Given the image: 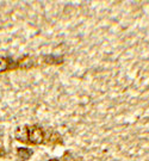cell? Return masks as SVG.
Returning a JSON list of instances; mask_svg holds the SVG:
<instances>
[{
  "label": "cell",
  "instance_id": "cell-2",
  "mask_svg": "<svg viewBox=\"0 0 149 161\" xmlns=\"http://www.w3.org/2000/svg\"><path fill=\"white\" fill-rule=\"evenodd\" d=\"M16 69H20L19 60H13L10 56H0V73Z\"/></svg>",
  "mask_w": 149,
  "mask_h": 161
},
{
  "label": "cell",
  "instance_id": "cell-7",
  "mask_svg": "<svg viewBox=\"0 0 149 161\" xmlns=\"http://www.w3.org/2000/svg\"><path fill=\"white\" fill-rule=\"evenodd\" d=\"M62 161H75V158L73 156V154H72V152H69V150H67V152H64V153H63Z\"/></svg>",
  "mask_w": 149,
  "mask_h": 161
},
{
  "label": "cell",
  "instance_id": "cell-1",
  "mask_svg": "<svg viewBox=\"0 0 149 161\" xmlns=\"http://www.w3.org/2000/svg\"><path fill=\"white\" fill-rule=\"evenodd\" d=\"M44 142H46V131L43 130V128L37 124L29 127V144L38 146L43 144Z\"/></svg>",
  "mask_w": 149,
  "mask_h": 161
},
{
  "label": "cell",
  "instance_id": "cell-5",
  "mask_svg": "<svg viewBox=\"0 0 149 161\" xmlns=\"http://www.w3.org/2000/svg\"><path fill=\"white\" fill-rule=\"evenodd\" d=\"M34 154V150L31 148H26V147H19L17 148V156L18 161H26Z\"/></svg>",
  "mask_w": 149,
  "mask_h": 161
},
{
  "label": "cell",
  "instance_id": "cell-3",
  "mask_svg": "<svg viewBox=\"0 0 149 161\" xmlns=\"http://www.w3.org/2000/svg\"><path fill=\"white\" fill-rule=\"evenodd\" d=\"M14 137L22 143H29V125L18 127L14 131Z\"/></svg>",
  "mask_w": 149,
  "mask_h": 161
},
{
  "label": "cell",
  "instance_id": "cell-8",
  "mask_svg": "<svg viewBox=\"0 0 149 161\" xmlns=\"http://www.w3.org/2000/svg\"><path fill=\"white\" fill-rule=\"evenodd\" d=\"M48 161H60L58 159H50V160H48Z\"/></svg>",
  "mask_w": 149,
  "mask_h": 161
},
{
  "label": "cell",
  "instance_id": "cell-4",
  "mask_svg": "<svg viewBox=\"0 0 149 161\" xmlns=\"http://www.w3.org/2000/svg\"><path fill=\"white\" fill-rule=\"evenodd\" d=\"M42 62L46 64H50V66H58V64H62L64 62V58L62 55L49 54V55H43L42 56Z\"/></svg>",
  "mask_w": 149,
  "mask_h": 161
},
{
  "label": "cell",
  "instance_id": "cell-6",
  "mask_svg": "<svg viewBox=\"0 0 149 161\" xmlns=\"http://www.w3.org/2000/svg\"><path fill=\"white\" fill-rule=\"evenodd\" d=\"M49 144H56V143H60L62 144V137H61V135L58 134V131H52V134L49 135V137H48V141H47Z\"/></svg>",
  "mask_w": 149,
  "mask_h": 161
}]
</instances>
